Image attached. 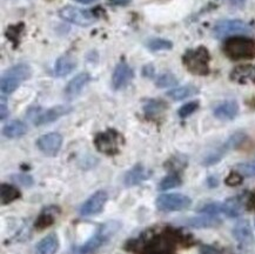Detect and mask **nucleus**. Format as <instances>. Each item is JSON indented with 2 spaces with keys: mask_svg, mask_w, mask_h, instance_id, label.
<instances>
[{
  "mask_svg": "<svg viewBox=\"0 0 255 254\" xmlns=\"http://www.w3.org/2000/svg\"><path fill=\"white\" fill-rule=\"evenodd\" d=\"M224 52L232 60L255 58V41L247 37H232L225 42Z\"/></svg>",
  "mask_w": 255,
  "mask_h": 254,
  "instance_id": "1",
  "label": "nucleus"
},
{
  "mask_svg": "<svg viewBox=\"0 0 255 254\" xmlns=\"http://www.w3.org/2000/svg\"><path fill=\"white\" fill-rule=\"evenodd\" d=\"M211 55L206 47L199 46L194 50H188L182 57V63L189 72L197 76H207L209 73Z\"/></svg>",
  "mask_w": 255,
  "mask_h": 254,
  "instance_id": "2",
  "label": "nucleus"
},
{
  "mask_svg": "<svg viewBox=\"0 0 255 254\" xmlns=\"http://www.w3.org/2000/svg\"><path fill=\"white\" fill-rule=\"evenodd\" d=\"M119 224L117 221H110L101 225L99 230L87 240L84 245H81L76 251V254H92L100 249L104 244H106L111 239V237L119 230Z\"/></svg>",
  "mask_w": 255,
  "mask_h": 254,
  "instance_id": "3",
  "label": "nucleus"
},
{
  "mask_svg": "<svg viewBox=\"0 0 255 254\" xmlns=\"http://www.w3.org/2000/svg\"><path fill=\"white\" fill-rule=\"evenodd\" d=\"M31 77V68L26 64H18L6 71L0 81L2 94H9L18 89L21 81Z\"/></svg>",
  "mask_w": 255,
  "mask_h": 254,
  "instance_id": "4",
  "label": "nucleus"
},
{
  "mask_svg": "<svg viewBox=\"0 0 255 254\" xmlns=\"http://www.w3.org/2000/svg\"><path fill=\"white\" fill-rule=\"evenodd\" d=\"M124 144V138L116 129L110 128L101 132L94 139L97 149L106 155H116L120 152V147Z\"/></svg>",
  "mask_w": 255,
  "mask_h": 254,
  "instance_id": "5",
  "label": "nucleus"
},
{
  "mask_svg": "<svg viewBox=\"0 0 255 254\" xmlns=\"http://www.w3.org/2000/svg\"><path fill=\"white\" fill-rule=\"evenodd\" d=\"M59 15L64 20L70 21L74 25L83 26V27H87V26L92 25L97 20V15L93 12L84 8L74 7V6H66V7L61 8L59 11Z\"/></svg>",
  "mask_w": 255,
  "mask_h": 254,
  "instance_id": "6",
  "label": "nucleus"
},
{
  "mask_svg": "<svg viewBox=\"0 0 255 254\" xmlns=\"http://www.w3.org/2000/svg\"><path fill=\"white\" fill-rule=\"evenodd\" d=\"M251 26L239 19H232V20H221L214 26L213 33L214 37L218 39L228 37L234 34H248L251 33Z\"/></svg>",
  "mask_w": 255,
  "mask_h": 254,
  "instance_id": "7",
  "label": "nucleus"
},
{
  "mask_svg": "<svg viewBox=\"0 0 255 254\" xmlns=\"http://www.w3.org/2000/svg\"><path fill=\"white\" fill-rule=\"evenodd\" d=\"M192 201L187 195L180 193L163 194L156 199L155 205L158 210L162 212H174L182 211L191 206Z\"/></svg>",
  "mask_w": 255,
  "mask_h": 254,
  "instance_id": "8",
  "label": "nucleus"
},
{
  "mask_svg": "<svg viewBox=\"0 0 255 254\" xmlns=\"http://www.w3.org/2000/svg\"><path fill=\"white\" fill-rule=\"evenodd\" d=\"M71 111H72L71 107L66 105H59V106L52 107V109L42 111V112H39L38 109H35L34 115H28V118L34 123V125L41 126V125H46V124L55 122V120L60 118V117L70 113Z\"/></svg>",
  "mask_w": 255,
  "mask_h": 254,
  "instance_id": "9",
  "label": "nucleus"
},
{
  "mask_svg": "<svg viewBox=\"0 0 255 254\" xmlns=\"http://www.w3.org/2000/svg\"><path fill=\"white\" fill-rule=\"evenodd\" d=\"M61 144H63V136L55 132L41 135L37 140V147L44 154L50 155V157H53V155L57 154L61 147Z\"/></svg>",
  "mask_w": 255,
  "mask_h": 254,
  "instance_id": "10",
  "label": "nucleus"
},
{
  "mask_svg": "<svg viewBox=\"0 0 255 254\" xmlns=\"http://www.w3.org/2000/svg\"><path fill=\"white\" fill-rule=\"evenodd\" d=\"M106 201H107L106 192L104 191L96 192V193L91 195V197L87 199L86 203L81 206L80 214L84 217H88V216H94V214L100 213V212L103 211Z\"/></svg>",
  "mask_w": 255,
  "mask_h": 254,
  "instance_id": "11",
  "label": "nucleus"
},
{
  "mask_svg": "<svg viewBox=\"0 0 255 254\" xmlns=\"http://www.w3.org/2000/svg\"><path fill=\"white\" fill-rule=\"evenodd\" d=\"M133 79V70L125 61H120L117 65L112 76V86L114 90H122L126 87Z\"/></svg>",
  "mask_w": 255,
  "mask_h": 254,
  "instance_id": "12",
  "label": "nucleus"
},
{
  "mask_svg": "<svg viewBox=\"0 0 255 254\" xmlns=\"http://www.w3.org/2000/svg\"><path fill=\"white\" fill-rule=\"evenodd\" d=\"M151 177V172L141 164L135 165L125 174L124 182L126 186H135Z\"/></svg>",
  "mask_w": 255,
  "mask_h": 254,
  "instance_id": "13",
  "label": "nucleus"
},
{
  "mask_svg": "<svg viewBox=\"0 0 255 254\" xmlns=\"http://www.w3.org/2000/svg\"><path fill=\"white\" fill-rule=\"evenodd\" d=\"M231 79L238 84L252 83L255 85V66L254 65H240L235 67L231 73Z\"/></svg>",
  "mask_w": 255,
  "mask_h": 254,
  "instance_id": "14",
  "label": "nucleus"
},
{
  "mask_svg": "<svg viewBox=\"0 0 255 254\" xmlns=\"http://www.w3.org/2000/svg\"><path fill=\"white\" fill-rule=\"evenodd\" d=\"M91 80V77L88 73H80L78 74L72 79L70 83L67 84L66 89H65V96L68 99H73L79 94L81 91L84 90V87L88 84V81Z\"/></svg>",
  "mask_w": 255,
  "mask_h": 254,
  "instance_id": "15",
  "label": "nucleus"
},
{
  "mask_svg": "<svg viewBox=\"0 0 255 254\" xmlns=\"http://www.w3.org/2000/svg\"><path fill=\"white\" fill-rule=\"evenodd\" d=\"M239 105L237 102L228 100V102L221 103L214 109V116L220 120H232L238 116Z\"/></svg>",
  "mask_w": 255,
  "mask_h": 254,
  "instance_id": "16",
  "label": "nucleus"
},
{
  "mask_svg": "<svg viewBox=\"0 0 255 254\" xmlns=\"http://www.w3.org/2000/svg\"><path fill=\"white\" fill-rule=\"evenodd\" d=\"M59 249V239L55 233H50L35 246V254H55Z\"/></svg>",
  "mask_w": 255,
  "mask_h": 254,
  "instance_id": "17",
  "label": "nucleus"
},
{
  "mask_svg": "<svg viewBox=\"0 0 255 254\" xmlns=\"http://www.w3.org/2000/svg\"><path fill=\"white\" fill-rule=\"evenodd\" d=\"M233 236L240 245H247L253 239L251 225L247 220H240L233 229Z\"/></svg>",
  "mask_w": 255,
  "mask_h": 254,
  "instance_id": "18",
  "label": "nucleus"
},
{
  "mask_svg": "<svg viewBox=\"0 0 255 254\" xmlns=\"http://www.w3.org/2000/svg\"><path fill=\"white\" fill-rule=\"evenodd\" d=\"M222 206V212L230 218H238L243 214L244 212V199L243 197L238 195V197L230 198L225 201Z\"/></svg>",
  "mask_w": 255,
  "mask_h": 254,
  "instance_id": "19",
  "label": "nucleus"
},
{
  "mask_svg": "<svg viewBox=\"0 0 255 254\" xmlns=\"http://www.w3.org/2000/svg\"><path fill=\"white\" fill-rule=\"evenodd\" d=\"M77 66V61L71 55L65 54L63 57H60L55 63L54 72L57 77H66L70 74L72 71L74 70Z\"/></svg>",
  "mask_w": 255,
  "mask_h": 254,
  "instance_id": "20",
  "label": "nucleus"
},
{
  "mask_svg": "<svg viewBox=\"0 0 255 254\" xmlns=\"http://www.w3.org/2000/svg\"><path fill=\"white\" fill-rule=\"evenodd\" d=\"M221 221L215 218L214 216H208L206 214L204 217H195V218H189V219L185 220V225L187 226L194 227V229H208V227H214L220 225Z\"/></svg>",
  "mask_w": 255,
  "mask_h": 254,
  "instance_id": "21",
  "label": "nucleus"
},
{
  "mask_svg": "<svg viewBox=\"0 0 255 254\" xmlns=\"http://www.w3.org/2000/svg\"><path fill=\"white\" fill-rule=\"evenodd\" d=\"M27 132V126H26L25 123L20 122V120H15V122L9 123L8 125H6L2 129V133H4L5 136L7 138L14 139V138H20Z\"/></svg>",
  "mask_w": 255,
  "mask_h": 254,
  "instance_id": "22",
  "label": "nucleus"
},
{
  "mask_svg": "<svg viewBox=\"0 0 255 254\" xmlns=\"http://www.w3.org/2000/svg\"><path fill=\"white\" fill-rule=\"evenodd\" d=\"M21 197L20 191L12 185L2 184L0 187V198H1V205H8L14 200Z\"/></svg>",
  "mask_w": 255,
  "mask_h": 254,
  "instance_id": "23",
  "label": "nucleus"
},
{
  "mask_svg": "<svg viewBox=\"0 0 255 254\" xmlns=\"http://www.w3.org/2000/svg\"><path fill=\"white\" fill-rule=\"evenodd\" d=\"M167 109V105L162 102V100H156V99H149L147 100L143 105V111H145L146 116L149 117V118H153V117H156Z\"/></svg>",
  "mask_w": 255,
  "mask_h": 254,
  "instance_id": "24",
  "label": "nucleus"
},
{
  "mask_svg": "<svg viewBox=\"0 0 255 254\" xmlns=\"http://www.w3.org/2000/svg\"><path fill=\"white\" fill-rule=\"evenodd\" d=\"M195 93H198L197 87L192 86V85H187V86H181L169 91L167 96L173 100H184L186 98L194 96Z\"/></svg>",
  "mask_w": 255,
  "mask_h": 254,
  "instance_id": "25",
  "label": "nucleus"
},
{
  "mask_svg": "<svg viewBox=\"0 0 255 254\" xmlns=\"http://www.w3.org/2000/svg\"><path fill=\"white\" fill-rule=\"evenodd\" d=\"M54 224V214H52L48 212L47 210L45 212H42L37 218V220H35V224H34V229L37 231H42L45 229H47V227H50L51 225Z\"/></svg>",
  "mask_w": 255,
  "mask_h": 254,
  "instance_id": "26",
  "label": "nucleus"
},
{
  "mask_svg": "<svg viewBox=\"0 0 255 254\" xmlns=\"http://www.w3.org/2000/svg\"><path fill=\"white\" fill-rule=\"evenodd\" d=\"M227 151H228V149L226 148V146H225V144H224L221 146V147L217 148L215 151L211 152L209 154L206 155V157L204 158V160H202V165L211 166V165L217 164V162L221 160L222 157L225 155V153H226Z\"/></svg>",
  "mask_w": 255,
  "mask_h": 254,
  "instance_id": "27",
  "label": "nucleus"
},
{
  "mask_svg": "<svg viewBox=\"0 0 255 254\" xmlns=\"http://www.w3.org/2000/svg\"><path fill=\"white\" fill-rule=\"evenodd\" d=\"M146 46L153 52L165 51V50H171L173 47V42L169 40H166V39L155 38V39H151V40L147 42Z\"/></svg>",
  "mask_w": 255,
  "mask_h": 254,
  "instance_id": "28",
  "label": "nucleus"
},
{
  "mask_svg": "<svg viewBox=\"0 0 255 254\" xmlns=\"http://www.w3.org/2000/svg\"><path fill=\"white\" fill-rule=\"evenodd\" d=\"M181 185V179H180L179 175L176 174H171L168 177L163 178L159 184V188L160 191H166V190H171V188L178 187Z\"/></svg>",
  "mask_w": 255,
  "mask_h": 254,
  "instance_id": "29",
  "label": "nucleus"
},
{
  "mask_svg": "<svg viewBox=\"0 0 255 254\" xmlns=\"http://www.w3.org/2000/svg\"><path fill=\"white\" fill-rule=\"evenodd\" d=\"M22 31H24V24L11 25L7 28V31L5 32V35L14 44V46H17L19 44V38L21 37Z\"/></svg>",
  "mask_w": 255,
  "mask_h": 254,
  "instance_id": "30",
  "label": "nucleus"
},
{
  "mask_svg": "<svg viewBox=\"0 0 255 254\" xmlns=\"http://www.w3.org/2000/svg\"><path fill=\"white\" fill-rule=\"evenodd\" d=\"M178 84V79L174 74L172 73H163L161 76L158 77L155 81V85L160 89H165V87H171Z\"/></svg>",
  "mask_w": 255,
  "mask_h": 254,
  "instance_id": "31",
  "label": "nucleus"
},
{
  "mask_svg": "<svg viewBox=\"0 0 255 254\" xmlns=\"http://www.w3.org/2000/svg\"><path fill=\"white\" fill-rule=\"evenodd\" d=\"M235 168L244 177H255V161L241 162L235 166Z\"/></svg>",
  "mask_w": 255,
  "mask_h": 254,
  "instance_id": "32",
  "label": "nucleus"
},
{
  "mask_svg": "<svg viewBox=\"0 0 255 254\" xmlns=\"http://www.w3.org/2000/svg\"><path fill=\"white\" fill-rule=\"evenodd\" d=\"M245 139H246V134H245V133L237 132V133H234V134L232 135L226 142H225V146H226V148L230 151V149L239 147V146H240L245 141Z\"/></svg>",
  "mask_w": 255,
  "mask_h": 254,
  "instance_id": "33",
  "label": "nucleus"
},
{
  "mask_svg": "<svg viewBox=\"0 0 255 254\" xmlns=\"http://www.w3.org/2000/svg\"><path fill=\"white\" fill-rule=\"evenodd\" d=\"M198 109H199V103L198 102L187 103V104H185L184 106L180 107L179 111H178V115H179L180 118L185 119L191 115H193V113H194Z\"/></svg>",
  "mask_w": 255,
  "mask_h": 254,
  "instance_id": "34",
  "label": "nucleus"
},
{
  "mask_svg": "<svg viewBox=\"0 0 255 254\" xmlns=\"http://www.w3.org/2000/svg\"><path fill=\"white\" fill-rule=\"evenodd\" d=\"M186 165H187V160L185 157H173L169 159L165 166L171 171H179V169L184 168Z\"/></svg>",
  "mask_w": 255,
  "mask_h": 254,
  "instance_id": "35",
  "label": "nucleus"
},
{
  "mask_svg": "<svg viewBox=\"0 0 255 254\" xmlns=\"http://www.w3.org/2000/svg\"><path fill=\"white\" fill-rule=\"evenodd\" d=\"M243 181H244V175H241L238 171L231 172V173L226 177V179H225V184L231 187H237L239 185L243 184Z\"/></svg>",
  "mask_w": 255,
  "mask_h": 254,
  "instance_id": "36",
  "label": "nucleus"
},
{
  "mask_svg": "<svg viewBox=\"0 0 255 254\" xmlns=\"http://www.w3.org/2000/svg\"><path fill=\"white\" fill-rule=\"evenodd\" d=\"M202 213L205 214H208V216H217V214L220 213L222 212V206L220 204H208L206 205V206L202 208L201 210Z\"/></svg>",
  "mask_w": 255,
  "mask_h": 254,
  "instance_id": "37",
  "label": "nucleus"
},
{
  "mask_svg": "<svg viewBox=\"0 0 255 254\" xmlns=\"http://www.w3.org/2000/svg\"><path fill=\"white\" fill-rule=\"evenodd\" d=\"M13 180L15 182H18V184H20L21 186H32L33 185V179L32 177H29L27 174H17V175H13L12 177Z\"/></svg>",
  "mask_w": 255,
  "mask_h": 254,
  "instance_id": "38",
  "label": "nucleus"
},
{
  "mask_svg": "<svg viewBox=\"0 0 255 254\" xmlns=\"http://www.w3.org/2000/svg\"><path fill=\"white\" fill-rule=\"evenodd\" d=\"M200 254H224V253H222L220 250L215 249V247H213V246L205 245V246L201 247Z\"/></svg>",
  "mask_w": 255,
  "mask_h": 254,
  "instance_id": "39",
  "label": "nucleus"
},
{
  "mask_svg": "<svg viewBox=\"0 0 255 254\" xmlns=\"http://www.w3.org/2000/svg\"><path fill=\"white\" fill-rule=\"evenodd\" d=\"M111 6H127L132 0H107Z\"/></svg>",
  "mask_w": 255,
  "mask_h": 254,
  "instance_id": "40",
  "label": "nucleus"
},
{
  "mask_svg": "<svg viewBox=\"0 0 255 254\" xmlns=\"http://www.w3.org/2000/svg\"><path fill=\"white\" fill-rule=\"evenodd\" d=\"M0 109H1V116H0V118H1V120H5V118L8 115V110H7V105L5 104L4 97L1 98V106H0Z\"/></svg>",
  "mask_w": 255,
  "mask_h": 254,
  "instance_id": "41",
  "label": "nucleus"
},
{
  "mask_svg": "<svg viewBox=\"0 0 255 254\" xmlns=\"http://www.w3.org/2000/svg\"><path fill=\"white\" fill-rule=\"evenodd\" d=\"M153 73H154V68H153L152 65H147V66L143 67L142 74H143V76H145V77L151 78V77H153Z\"/></svg>",
  "mask_w": 255,
  "mask_h": 254,
  "instance_id": "42",
  "label": "nucleus"
},
{
  "mask_svg": "<svg viewBox=\"0 0 255 254\" xmlns=\"http://www.w3.org/2000/svg\"><path fill=\"white\" fill-rule=\"evenodd\" d=\"M247 207L250 208V210H255V194H252L250 197L247 203Z\"/></svg>",
  "mask_w": 255,
  "mask_h": 254,
  "instance_id": "43",
  "label": "nucleus"
},
{
  "mask_svg": "<svg viewBox=\"0 0 255 254\" xmlns=\"http://www.w3.org/2000/svg\"><path fill=\"white\" fill-rule=\"evenodd\" d=\"M207 184H208L209 187L218 186V179H217V177H209L208 180H207Z\"/></svg>",
  "mask_w": 255,
  "mask_h": 254,
  "instance_id": "44",
  "label": "nucleus"
},
{
  "mask_svg": "<svg viewBox=\"0 0 255 254\" xmlns=\"http://www.w3.org/2000/svg\"><path fill=\"white\" fill-rule=\"evenodd\" d=\"M231 4L237 5V6H243L245 4V0H230Z\"/></svg>",
  "mask_w": 255,
  "mask_h": 254,
  "instance_id": "45",
  "label": "nucleus"
},
{
  "mask_svg": "<svg viewBox=\"0 0 255 254\" xmlns=\"http://www.w3.org/2000/svg\"><path fill=\"white\" fill-rule=\"evenodd\" d=\"M74 1L80 2V4H92L96 0H74Z\"/></svg>",
  "mask_w": 255,
  "mask_h": 254,
  "instance_id": "46",
  "label": "nucleus"
}]
</instances>
